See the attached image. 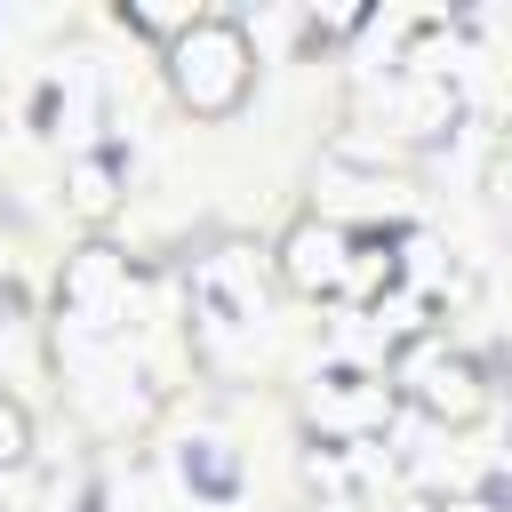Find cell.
I'll use <instances>...</instances> for the list:
<instances>
[{
    "label": "cell",
    "mask_w": 512,
    "mask_h": 512,
    "mask_svg": "<svg viewBox=\"0 0 512 512\" xmlns=\"http://www.w3.org/2000/svg\"><path fill=\"white\" fill-rule=\"evenodd\" d=\"M168 88L192 120H232L256 88V48L232 16H200L176 48H168Z\"/></svg>",
    "instance_id": "cell-1"
},
{
    "label": "cell",
    "mask_w": 512,
    "mask_h": 512,
    "mask_svg": "<svg viewBox=\"0 0 512 512\" xmlns=\"http://www.w3.org/2000/svg\"><path fill=\"white\" fill-rule=\"evenodd\" d=\"M384 384H392V400H408V408H424L432 424H456V432L488 416V376L448 344V328H408L392 344Z\"/></svg>",
    "instance_id": "cell-2"
},
{
    "label": "cell",
    "mask_w": 512,
    "mask_h": 512,
    "mask_svg": "<svg viewBox=\"0 0 512 512\" xmlns=\"http://www.w3.org/2000/svg\"><path fill=\"white\" fill-rule=\"evenodd\" d=\"M304 424L328 440V448H352V440H376L392 424V384L384 376H360V368H328L304 400Z\"/></svg>",
    "instance_id": "cell-3"
},
{
    "label": "cell",
    "mask_w": 512,
    "mask_h": 512,
    "mask_svg": "<svg viewBox=\"0 0 512 512\" xmlns=\"http://www.w3.org/2000/svg\"><path fill=\"white\" fill-rule=\"evenodd\" d=\"M272 256H280V288L344 304V280H352V232H344L336 216H296V224L280 232Z\"/></svg>",
    "instance_id": "cell-4"
},
{
    "label": "cell",
    "mask_w": 512,
    "mask_h": 512,
    "mask_svg": "<svg viewBox=\"0 0 512 512\" xmlns=\"http://www.w3.org/2000/svg\"><path fill=\"white\" fill-rule=\"evenodd\" d=\"M120 288H128V256H120L112 240H88V248H72V256H64L56 304H64V312H80V320H96Z\"/></svg>",
    "instance_id": "cell-5"
},
{
    "label": "cell",
    "mask_w": 512,
    "mask_h": 512,
    "mask_svg": "<svg viewBox=\"0 0 512 512\" xmlns=\"http://www.w3.org/2000/svg\"><path fill=\"white\" fill-rule=\"evenodd\" d=\"M240 272H248V256H240V248L208 256V264L192 272L200 304H216V312H232V320H256V280H240Z\"/></svg>",
    "instance_id": "cell-6"
},
{
    "label": "cell",
    "mask_w": 512,
    "mask_h": 512,
    "mask_svg": "<svg viewBox=\"0 0 512 512\" xmlns=\"http://www.w3.org/2000/svg\"><path fill=\"white\" fill-rule=\"evenodd\" d=\"M64 192H72L80 216H112L120 208V152H80L64 168Z\"/></svg>",
    "instance_id": "cell-7"
},
{
    "label": "cell",
    "mask_w": 512,
    "mask_h": 512,
    "mask_svg": "<svg viewBox=\"0 0 512 512\" xmlns=\"http://www.w3.org/2000/svg\"><path fill=\"white\" fill-rule=\"evenodd\" d=\"M400 280V256H392V240L384 232H352V280H344V304H384V288Z\"/></svg>",
    "instance_id": "cell-8"
},
{
    "label": "cell",
    "mask_w": 512,
    "mask_h": 512,
    "mask_svg": "<svg viewBox=\"0 0 512 512\" xmlns=\"http://www.w3.org/2000/svg\"><path fill=\"white\" fill-rule=\"evenodd\" d=\"M184 480H192L200 496H232V488H240V464H232V448L192 440V448H184Z\"/></svg>",
    "instance_id": "cell-9"
},
{
    "label": "cell",
    "mask_w": 512,
    "mask_h": 512,
    "mask_svg": "<svg viewBox=\"0 0 512 512\" xmlns=\"http://www.w3.org/2000/svg\"><path fill=\"white\" fill-rule=\"evenodd\" d=\"M112 16H120L128 32H144V40H168V48H176V40L200 24V8H144V0H120Z\"/></svg>",
    "instance_id": "cell-10"
},
{
    "label": "cell",
    "mask_w": 512,
    "mask_h": 512,
    "mask_svg": "<svg viewBox=\"0 0 512 512\" xmlns=\"http://www.w3.org/2000/svg\"><path fill=\"white\" fill-rule=\"evenodd\" d=\"M456 120V88L448 80H416L408 88V136H440Z\"/></svg>",
    "instance_id": "cell-11"
},
{
    "label": "cell",
    "mask_w": 512,
    "mask_h": 512,
    "mask_svg": "<svg viewBox=\"0 0 512 512\" xmlns=\"http://www.w3.org/2000/svg\"><path fill=\"white\" fill-rule=\"evenodd\" d=\"M24 448H32V416L0 392V472H8V464H24Z\"/></svg>",
    "instance_id": "cell-12"
},
{
    "label": "cell",
    "mask_w": 512,
    "mask_h": 512,
    "mask_svg": "<svg viewBox=\"0 0 512 512\" xmlns=\"http://www.w3.org/2000/svg\"><path fill=\"white\" fill-rule=\"evenodd\" d=\"M480 488H488V504H504V512H512V480H480Z\"/></svg>",
    "instance_id": "cell-13"
}]
</instances>
